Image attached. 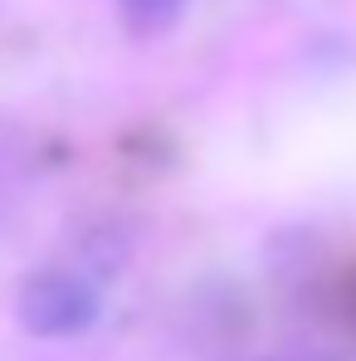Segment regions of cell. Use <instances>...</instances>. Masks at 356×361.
Listing matches in <instances>:
<instances>
[{"mask_svg": "<svg viewBox=\"0 0 356 361\" xmlns=\"http://www.w3.org/2000/svg\"><path fill=\"white\" fill-rule=\"evenodd\" d=\"M98 317V288L78 274H39L20 293V322L39 337H73Z\"/></svg>", "mask_w": 356, "mask_h": 361, "instance_id": "obj_1", "label": "cell"}, {"mask_svg": "<svg viewBox=\"0 0 356 361\" xmlns=\"http://www.w3.org/2000/svg\"><path fill=\"white\" fill-rule=\"evenodd\" d=\"M122 10L147 30H161V25H171L180 15V0H122Z\"/></svg>", "mask_w": 356, "mask_h": 361, "instance_id": "obj_2", "label": "cell"}, {"mask_svg": "<svg viewBox=\"0 0 356 361\" xmlns=\"http://www.w3.org/2000/svg\"><path fill=\"white\" fill-rule=\"evenodd\" d=\"M278 361H337V357H278Z\"/></svg>", "mask_w": 356, "mask_h": 361, "instance_id": "obj_3", "label": "cell"}, {"mask_svg": "<svg viewBox=\"0 0 356 361\" xmlns=\"http://www.w3.org/2000/svg\"><path fill=\"white\" fill-rule=\"evenodd\" d=\"M352 307H356V279H352Z\"/></svg>", "mask_w": 356, "mask_h": 361, "instance_id": "obj_4", "label": "cell"}]
</instances>
